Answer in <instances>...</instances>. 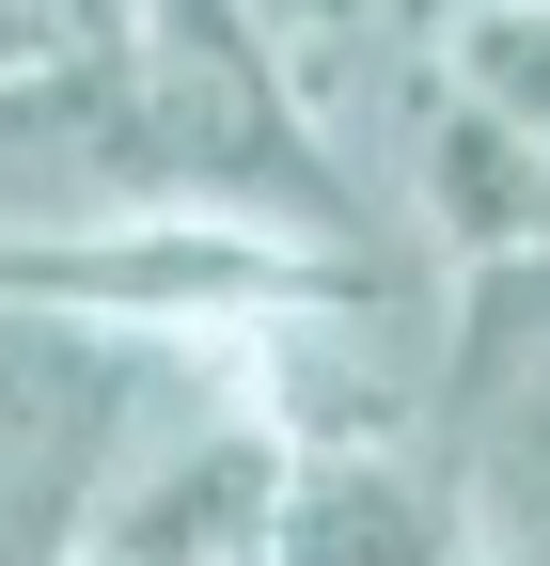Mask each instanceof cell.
<instances>
[{
  "label": "cell",
  "mask_w": 550,
  "mask_h": 566,
  "mask_svg": "<svg viewBox=\"0 0 550 566\" xmlns=\"http://www.w3.org/2000/svg\"><path fill=\"white\" fill-rule=\"evenodd\" d=\"M221 409H252V363L0 300V566H80L110 504Z\"/></svg>",
  "instance_id": "1"
},
{
  "label": "cell",
  "mask_w": 550,
  "mask_h": 566,
  "mask_svg": "<svg viewBox=\"0 0 550 566\" xmlns=\"http://www.w3.org/2000/svg\"><path fill=\"white\" fill-rule=\"evenodd\" d=\"M409 205L472 268H504V252H535V142H504V126H472V111L425 95V126H409Z\"/></svg>",
  "instance_id": "4"
},
{
  "label": "cell",
  "mask_w": 550,
  "mask_h": 566,
  "mask_svg": "<svg viewBox=\"0 0 550 566\" xmlns=\"http://www.w3.org/2000/svg\"><path fill=\"white\" fill-rule=\"evenodd\" d=\"M236 566H488L472 535V488L441 441L409 424H315V441L267 457V520Z\"/></svg>",
  "instance_id": "2"
},
{
  "label": "cell",
  "mask_w": 550,
  "mask_h": 566,
  "mask_svg": "<svg viewBox=\"0 0 550 566\" xmlns=\"http://www.w3.org/2000/svg\"><path fill=\"white\" fill-rule=\"evenodd\" d=\"M425 95L504 126V142H550V0H456V17H425Z\"/></svg>",
  "instance_id": "5"
},
{
  "label": "cell",
  "mask_w": 550,
  "mask_h": 566,
  "mask_svg": "<svg viewBox=\"0 0 550 566\" xmlns=\"http://www.w3.org/2000/svg\"><path fill=\"white\" fill-rule=\"evenodd\" d=\"M535 252H550V142H535Z\"/></svg>",
  "instance_id": "6"
},
{
  "label": "cell",
  "mask_w": 550,
  "mask_h": 566,
  "mask_svg": "<svg viewBox=\"0 0 550 566\" xmlns=\"http://www.w3.org/2000/svg\"><path fill=\"white\" fill-rule=\"evenodd\" d=\"M267 457H284V424H267V409L189 424V441L110 504V535H95L80 566H236L252 520H267Z\"/></svg>",
  "instance_id": "3"
}]
</instances>
